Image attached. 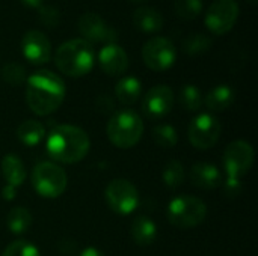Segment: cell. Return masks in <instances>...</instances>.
<instances>
[{
  "mask_svg": "<svg viewBox=\"0 0 258 256\" xmlns=\"http://www.w3.org/2000/svg\"><path fill=\"white\" fill-rule=\"evenodd\" d=\"M67 89L63 80L48 69H39L26 80V103L38 116L56 112L63 103Z\"/></svg>",
  "mask_w": 258,
  "mask_h": 256,
  "instance_id": "1",
  "label": "cell"
},
{
  "mask_svg": "<svg viewBox=\"0 0 258 256\" xmlns=\"http://www.w3.org/2000/svg\"><path fill=\"white\" fill-rule=\"evenodd\" d=\"M47 154L65 164H73L86 157L91 148V140L88 134L70 124H62L56 125L47 136Z\"/></svg>",
  "mask_w": 258,
  "mask_h": 256,
  "instance_id": "2",
  "label": "cell"
},
{
  "mask_svg": "<svg viewBox=\"0 0 258 256\" xmlns=\"http://www.w3.org/2000/svg\"><path fill=\"white\" fill-rule=\"evenodd\" d=\"M95 62L92 44L82 38L65 41L54 53V63L57 69L68 77L86 75Z\"/></svg>",
  "mask_w": 258,
  "mask_h": 256,
  "instance_id": "3",
  "label": "cell"
},
{
  "mask_svg": "<svg viewBox=\"0 0 258 256\" xmlns=\"http://www.w3.org/2000/svg\"><path fill=\"white\" fill-rule=\"evenodd\" d=\"M144 134V121L132 109L118 110L107 124V137L112 145L121 149L133 148Z\"/></svg>",
  "mask_w": 258,
  "mask_h": 256,
  "instance_id": "4",
  "label": "cell"
},
{
  "mask_svg": "<svg viewBox=\"0 0 258 256\" xmlns=\"http://www.w3.org/2000/svg\"><path fill=\"white\" fill-rule=\"evenodd\" d=\"M166 214L172 226L178 229H192L204 222L207 207L200 198L181 195L169 202Z\"/></svg>",
  "mask_w": 258,
  "mask_h": 256,
  "instance_id": "5",
  "label": "cell"
},
{
  "mask_svg": "<svg viewBox=\"0 0 258 256\" xmlns=\"http://www.w3.org/2000/svg\"><path fill=\"white\" fill-rule=\"evenodd\" d=\"M30 180L35 192L47 199L59 198L67 190L68 184V177L65 170L51 161H42L36 164L32 170Z\"/></svg>",
  "mask_w": 258,
  "mask_h": 256,
  "instance_id": "6",
  "label": "cell"
},
{
  "mask_svg": "<svg viewBox=\"0 0 258 256\" xmlns=\"http://www.w3.org/2000/svg\"><path fill=\"white\" fill-rule=\"evenodd\" d=\"M254 158H255V152L249 142L245 140L231 142L225 148L224 158H222L225 175L230 178L240 180L254 166Z\"/></svg>",
  "mask_w": 258,
  "mask_h": 256,
  "instance_id": "7",
  "label": "cell"
},
{
  "mask_svg": "<svg viewBox=\"0 0 258 256\" xmlns=\"http://www.w3.org/2000/svg\"><path fill=\"white\" fill-rule=\"evenodd\" d=\"M106 202L112 211L119 216L132 214L139 204L138 189L128 180H113L107 184L104 192Z\"/></svg>",
  "mask_w": 258,
  "mask_h": 256,
  "instance_id": "8",
  "label": "cell"
},
{
  "mask_svg": "<svg viewBox=\"0 0 258 256\" xmlns=\"http://www.w3.org/2000/svg\"><path fill=\"white\" fill-rule=\"evenodd\" d=\"M142 59L153 71H166L177 60V48L169 38L154 36L144 44Z\"/></svg>",
  "mask_w": 258,
  "mask_h": 256,
  "instance_id": "9",
  "label": "cell"
},
{
  "mask_svg": "<svg viewBox=\"0 0 258 256\" xmlns=\"http://www.w3.org/2000/svg\"><path fill=\"white\" fill-rule=\"evenodd\" d=\"M222 133V125L212 113H201L195 116L189 125V140L194 148L206 151L213 148Z\"/></svg>",
  "mask_w": 258,
  "mask_h": 256,
  "instance_id": "10",
  "label": "cell"
},
{
  "mask_svg": "<svg viewBox=\"0 0 258 256\" xmlns=\"http://www.w3.org/2000/svg\"><path fill=\"white\" fill-rule=\"evenodd\" d=\"M239 18V3L236 0H215L206 14V26L215 35L230 32Z\"/></svg>",
  "mask_w": 258,
  "mask_h": 256,
  "instance_id": "11",
  "label": "cell"
},
{
  "mask_svg": "<svg viewBox=\"0 0 258 256\" xmlns=\"http://www.w3.org/2000/svg\"><path fill=\"white\" fill-rule=\"evenodd\" d=\"M77 29L83 36L82 39L88 41L89 44H116L118 39V32L110 27L101 15L94 12L83 14L77 21Z\"/></svg>",
  "mask_w": 258,
  "mask_h": 256,
  "instance_id": "12",
  "label": "cell"
},
{
  "mask_svg": "<svg viewBox=\"0 0 258 256\" xmlns=\"http://www.w3.org/2000/svg\"><path fill=\"white\" fill-rule=\"evenodd\" d=\"M172 107H174V91L166 84H157L151 88L142 100L144 113L154 119L169 115Z\"/></svg>",
  "mask_w": 258,
  "mask_h": 256,
  "instance_id": "13",
  "label": "cell"
},
{
  "mask_svg": "<svg viewBox=\"0 0 258 256\" xmlns=\"http://www.w3.org/2000/svg\"><path fill=\"white\" fill-rule=\"evenodd\" d=\"M21 51L32 65H44L51 59V44L39 30H27L21 39Z\"/></svg>",
  "mask_w": 258,
  "mask_h": 256,
  "instance_id": "14",
  "label": "cell"
},
{
  "mask_svg": "<svg viewBox=\"0 0 258 256\" xmlns=\"http://www.w3.org/2000/svg\"><path fill=\"white\" fill-rule=\"evenodd\" d=\"M98 63L104 74L118 77L128 68V56L118 44H106L98 53Z\"/></svg>",
  "mask_w": 258,
  "mask_h": 256,
  "instance_id": "15",
  "label": "cell"
},
{
  "mask_svg": "<svg viewBox=\"0 0 258 256\" xmlns=\"http://www.w3.org/2000/svg\"><path fill=\"white\" fill-rule=\"evenodd\" d=\"M190 181L194 186L204 189V190H213L222 184V175L221 170L210 163H198L190 170Z\"/></svg>",
  "mask_w": 258,
  "mask_h": 256,
  "instance_id": "16",
  "label": "cell"
},
{
  "mask_svg": "<svg viewBox=\"0 0 258 256\" xmlns=\"http://www.w3.org/2000/svg\"><path fill=\"white\" fill-rule=\"evenodd\" d=\"M133 23L142 33H157L163 29V15L151 6H141L133 12Z\"/></svg>",
  "mask_w": 258,
  "mask_h": 256,
  "instance_id": "17",
  "label": "cell"
},
{
  "mask_svg": "<svg viewBox=\"0 0 258 256\" xmlns=\"http://www.w3.org/2000/svg\"><path fill=\"white\" fill-rule=\"evenodd\" d=\"M234 89L228 84L215 86L204 98V104L210 112H224L234 103Z\"/></svg>",
  "mask_w": 258,
  "mask_h": 256,
  "instance_id": "18",
  "label": "cell"
},
{
  "mask_svg": "<svg viewBox=\"0 0 258 256\" xmlns=\"http://www.w3.org/2000/svg\"><path fill=\"white\" fill-rule=\"evenodd\" d=\"M2 174H3V178L6 181V186H11L14 189L20 187L26 181V177H27L23 161L14 154H8L3 157Z\"/></svg>",
  "mask_w": 258,
  "mask_h": 256,
  "instance_id": "19",
  "label": "cell"
},
{
  "mask_svg": "<svg viewBox=\"0 0 258 256\" xmlns=\"http://www.w3.org/2000/svg\"><path fill=\"white\" fill-rule=\"evenodd\" d=\"M132 237L138 246H151L157 238V226L150 217H136L132 223Z\"/></svg>",
  "mask_w": 258,
  "mask_h": 256,
  "instance_id": "20",
  "label": "cell"
},
{
  "mask_svg": "<svg viewBox=\"0 0 258 256\" xmlns=\"http://www.w3.org/2000/svg\"><path fill=\"white\" fill-rule=\"evenodd\" d=\"M142 84L136 77H124L115 86V95L121 104L132 106L141 98Z\"/></svg>",
  "mask_w": 258,
  "mask_h": 256,
  "instance_id": "21",
  "label": "cell"
},
{
  "mask_svg": "<svg viewBox=\"0 0 258 256\" xmlns=\"http://www.w3.org/2000/svg\"><path fill=\"white\" fill-rule=\"evenodd\" d=\"M45 136V128L41 122L35 119L24 121L17 128V137L26 146H36L42 142Z\"/></svg>",
  "mask_w": 258,
  "mask_h": 256,
  "instance_id": "22",
  "label": "cell"
},
{
  "mask_svg": "<svg viewBox=\"0 0 258 256\" xmlns=\"http://www.w3.org/2000/svg\"><path fill=\"white\" fill-rule=\"evenodd\" d=\"M30 225H32V214L24 207H15L6 216V226L15 235L24 234L30 228Z\"/></svg>",
  "mask_w": 258,
  "mask_h": 256,
  "instance_id": "23",
  "label": "cell"
},
{
  "mask_svg": "<svg viewBox=\"0 0 258 256\" xmlns=\"http://www.w3.org/2000/svg\"><path fill=\"white\" fill-rule=\"evenodd\" d=\"M184 167L178 160H171L169 163H166V166L163 167L162 172V178L166 184L168 189H178L183 183H184Z\"/></svg>",
  "mask_w": 258,
  "mask_h": 256,
  "instance_id": "24",
  "label": "cell"
},
{
  "mask_svg": "<svg viewBox=\"0 0 258 256\" xmlns=\"http://www.w3.org/2000/svg\"><path fill=\"white\" fill-rule=\"evenodd\" d=\"M153 139L157 146L162 148H174L178 142V134L177 130L172 125L168 124H160L153 128Z\"/></svg>",
  "mask_w": 258,
  "mask_h": 256,
  "instance_id": "25",
  "label": "cell"
},
{
  "mask_svg": "<svg viewBox=\"0 0 258 256\" xmlns=\"http://www.w3.org/2000/svg\"><path fill=\"white\" fill-rule=\"evenodd\" d=\"M180 103L186 110L197 112L201 109L204 98L201 95V91L195 84H186V86H183V89L180 92Z\"/></svg>",
  "mask_w": 258,
  "mask_h": 256,
  "instance_id": "26",
  "label": "cell"
},
{
  "mask_svg": "<svg viewBox=\"0 0 258 256\" xmlns=\"http://www.w3.org/2000/svg\"><path fill=\"white\" fill-rule=\"evenodd\" d=\"M210 47H212V39L204 33L190 35L183 44V48L189 56H200L206 53Z\"/></svg>",
  "mask_w": 258,
  "mask_h": 256,
  "instance_id": "27",
  "label": "cell"
},
{
  "mask_svg": "<svg viewBox=\"0 0 258 256\" xmlns=\"http://www.w3.org/2000/svg\"><path fill=\"white\" fill-rule=\"evenodd\" d=\"M2 78L11 86H21L27 80L26 69L23 65H20L17 62H8L2 68Z\"/></svg>",
  "mask_w": 258,
  "mask_h": 256,
  "instance_id": "28",
  "label": "cell"
},
{
  "mask_svg": "<svg viewBox=\"0 0 258 256\" xmlns=\"http://www.w3.org/2000/svg\"><path fill=\"white\" fill-rule=\"evenodd\" d=\"M175 12L183 20H195L203 11V0H175Z\"/></svg>",
  "mask_w": 258,
  "mask_h": 256,
  "instance_id": "29",
  "label": "cell"
},
{
  "mask_svg": "<svg viewBox=\"0 0 258 256\" xmlns=\"http://www.w3.org/2000/svg\"><path fill=\"white\" fill-rule=\"evenodd\" d=\"M0 256H41L38 247L26 240L12 241Z\"/></svg>",
  "mask_w": 258,
  "mask_h": 256,
  "instance_id": "30",
  "label": "cell"
},
{
  "mask_svg": "<svg viewBox=\"0 0 258 256\" xmlns=\"http://www.w3.org/2000/svg\"><path fill=\"white\" fill-rule=\"evenodd\" d=\"M38 17L39 21L47 27H56L60 20V12L53 5H41L38 8Z\"/></svg>",
  "mask_w": 258,
  "mask_h": 256,
  "instance_id": "31",
  "label": "cell"
},
{
  "mask_svg": "<svg viewBox=\"0 0 258 256\" xmlns=\"http://www.w3.org/2000/svg\"><path fill=\"white\" fill-rule=\"evenodd\" d=\"M222 189H224V193H225L227 198H236L242 192V183L237 178L227 177L225 181H224V184H222Z\"/></svg>",
  "mask_w": 258,
  "mask_h": 256,
  "instance_id": "32",
  "label": "cell"
},
{
  "mask_svg": "<svg viewBox=\"0 0 258 256\" xmlns=\"http://www.w3.org/2000/svg\"><path fill=\"white\" fill-rule=\"evenodd\" d=\"M80 256H104V253L97 247H86L85 250H82Z\"/></svg>",
  "mask_w": 258,
  "mask_h": 256,
  "instance_id": "33",
  "label": "cell"
},
{
  "mask_svg": "<svg viewBox=\"0 0 258 256\" xmlns=\"http://www.w3.org/2000/svg\"><path fill=\"white\" fill-rule=\"evenodd\" d=\"M23 3L30 6V8H36L38 9L41 5H44V0H23Z\"/></svg>",
  "mask_w": 258,
  "mask_h": 256,
  "instance_id": "34",
  "label": "cell"
},
{
  "mask_svg": "<svg viewBox=\"0 0 258 256\" xmlns=\"http://www.w3.org/2000/svg\"><path fill=\"white\" fill-rule=\"evenodd\" d=\"M14 192H15V189L14 187H11V186H6L5 189H3V196L6 198V199H12L14 196Z\"/></svg>",
  "mask_w": 258,
  "mask_h": 256,
  "instance_id": "35",
  "label": "cell"
},
{
  "mask_svg": "<svg viewBox=\"0 0 258 256\" xmlns=\"http://www.w3.org/2000/svg\"><path fill=\"white\" fill-rule=\"evenodd\" d=\"M133 2H147V0H133Z\"/></svg>",
  "mask_w": 258,
  "mask_h": 256,
  "instance_id": "36",
  "label": "cell"
},
{
  "mask_svg": "<svg viewBox=\"0 0 258 256\" xmlns=\"http://www.w3.org/2000/svg\"><path fill=\"white\" fill-rule=\"evenodd\" d=\"M249 2H252V3H254V2H255V0H249Z\"/></svg>",
  "mask_w": 258,
  "mask_h": 256,
  "instance_id": "37",
  "label": "cell"
}]
</instances>
